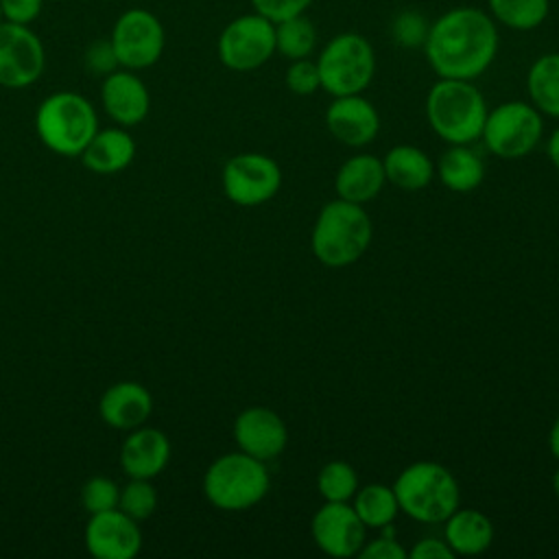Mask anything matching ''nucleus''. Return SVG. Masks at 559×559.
<instances>
[{"instance_id":"nucleus-17","label":"nucleus","mask_w":559,"mask_h":559,"mask_svg":"<svg viewBox=\"0 0 559 559\" xmlns=\"http://www.w3.org/2000/svg\"><path fill=\"white\" fill-rule=\"evenodd\" d=\"M100 103L105 114L124 129L140 124L151 109V96L144 81L135 70L127 68H118L103 79Z\"/></svg>"},{"instance_id":"nucleus-7","label":"nucleus","mask_w":559,"mask_h":559,"mask_svg":"<svg viewBox=\"0 0 559 559\" xmlns=\"http://www.w3.org/2000/svg\"><path fill=\"white\" fill-rule=\"evenodd\" d=\"M321 87L332 96L362 94L376 76V52L367 37L338 33L317 57Z\"/></svg>"},{"instance_id":"nucleus-34","label":"nucleus","mask_w":559,"mask_h":559,"mask_svg":"<svg viewBox=\"0 0 559 559\" xmlns=\"http://www.w3.org/2000/svg\"><path fill=\"white\" fill-rule=\"evenodd\" d=\"M382 533L373 539H365L362 548L358 550L360 559H406L408 550L395 539L391 524L380 528Z\"/></svg>"},{"instance_id":"nucleus-38","label":"nucleus","mask_w":559,"mask_h":559,"mask_svg":"<svg viewBox=\"0 0 559 559\" xmlns=\"http://www.w3.org/2000/svg\"><path fill=\"white\" fill-rule=\"evenodd\" d=\"M408 557L413 559H454L456 555L452 552V548L445 544V539H439V537H424L419 539Z\"/></svg>"},{"instance_id":"nucleus-29","label":"nucleus","mask_w":559,"mask_h":559,"mask_svg":"<svg viewBox=\"0 0 559 559\" xmlns=\"http://www.w3.org/2000/svg\"><path fill=\"white\" fill-rule=\"evenodd\" d=\"M358 489V474L347 461H330L317 474V491L325 502H349Z\"/></svg>"},{"instance_id":"nucleus-39","label":"nucleus","mask_w":559,"mask_h":559,"mask_svg":"<svg viewBox=\"0 0 559 559\" xmlns=\"http://www.w3.org/2000/svg\"><path fill=\"white\" fill-rule=\"evenodd\" d=\"M546 151H548V157H550L552 166L559 170V127L550 133V140H548Z\"/></svg>"},{"instance_id":"nucleus-37","label":"nucleus","mask_w":559,"mask_h":559,"mask_svg":"<svg viewBox=\"0 0 559 559\" xmlns=\"http://www.w3.org/2000/svg\"><path fill=\"white\" fill-rule=\"evenodd\" d=\"M44 0H0L4 22L31 26L41 13Z\"/></svg>"},{"instance_id":"nucleus-2","label":"nucleus","mask_w":559,"mask_h":559,"mask_svg":"<svg viewBox=\"0 0 559 559\" xmlns=\"http://www.w3.org/2000/svg\"><path fill=\"white\" fill-rule=\"evenodd\" d=\"M373 238V225L360 203L334 199L325 203L312 225L314 258L330 269H343L362 258Z\"/></svg>"},{"instance_id":"nucleus-42","label":"nucleus","mask_w":559,"mask_h":559,"mask_svg":"<svg viewBox=\"0 0 559 559\" xmlns=\"http://www.w3.org/2000/svg\"><path fill=\"white\" fill-rule=\"evenodd\" d=\"M0 22H4V17H2V9H0Z\"/></svg>"},{"instance_id":"nucleus-32","label":"nucleus","mask_w":559,"mask_h":559,"mask_svg":"<svg viewBox=\"0 0 559 559\" xmlns=\"http://www.w3.org/2000/svg\"><path fill=\"white\" fill-rule=\"evenodd\" d=\"M118 500H120V487L107 476H92L81 487V504L90 515L118 509Z\"/></svg>"},{"instance_id":"nucleus-10","label":"nucleus","mask_w":559,"mask_h":559,"mask_svg":"<svg viewBox=\"0 0 559 559\" xmlns=\"http://www.w3.org/2000/svg\"><path fill=\"white\" fill-rule=\"evenodd\" d=\"M109 41L120 68L144 70L159 61L166 46V33L155 13L133 7L118 15Z\"/></svg>"},{"instance_id":"nucleus-11","label":"nucleus","mask_w":559,"mask_h":559,"mask_svg":"<svg viewBox=\"0 0 559 559\" xmlns=\"http://www.w3.org/2000/svg\"><path fill=\"white\" fill-rule=\"evenodd\" d=\"M221 183L231 203L255 207L280 192L282 170L277 162L264 153H238L223 166Z\"/></svg>"},{"instance_id":"nucleus-19","label":"nucleus","mask_w":559,"mask_h":559,"mask_svg":"<svg viewBox=\"0 0 559 559\" xmlns=\"http://www.w3.org/2000/svg\"><path fill=\"white\" fill-rule=\"evenodd\" d=\"M170 459L168 437L148 426L133 428L120 448V465L129 478H155Z\"/></svg>"},{"instance_id":"nucleus-26","label":"nucleus","mask_w":559,"mask_h":559,"mask_svg":"<svg viewBox=\"0 0 559 559\" xmlns=\"http://www.w3.org/2000/svg\"><path fill=\"white\" fill-rule=\"evenodd\" d=\"M352 507L367 528L378 531L393 524L400 513L393 487L382 483H369L365 487H358L352 498Z\"/></svg>"},{"instance_id":"nucleus-16","label":"nucleus","mask_w":559,"mask_h":559,"mask_svg":"<svg viewBox=\"0 0 559 559\" xmlns=\"http://www.w3.org/2000/svg\"><path fill=\"white\" fill-rule=\"evenodd\" d=\"M234 439L238 450L266 463L284 452L288 428L275 411L266 406H249L234 421Z\"/></svg>"},{"instance_id":"nucleus-41","label":"nucleus","mask_w":559,"mask_h":559,"mask_svg":"<svg viewBox=\"0 0 559 559\" xmlns=\"http://www.w3.org/2000/svg\"><path fill=\"white\" fill-rule=\"evenodd\" d=\"M552 491H555L557 498H559V467H557L555 474H552Z\"/></svg>"},{"instance_id":"nucleus-33","label":"nucleus","mask_w":559,"mask_h":559,"mask_svg":"<svg viewBox=\"0 0 559 559\" xmlns=\"http://www.w3.org/2000/svg\"><path fill=\"white\" fill-rule=\"evenodd\" d=\"M286 87L297 94V96H310L317 90H321V79H319V68L317 61L306 59H295L284 74Z\"/></svg>"},{"instance_id":"nucleus-14","label":"nucleus","mask_w":559,"mask_h":559,"mask_svg":"<svg viewBox=\"0 0 559 559\" xmlns=\"http://www.w3.org/2000/svg\"><path fill=\"white\" fill-rule=\"evenodd\" d=\"M85 548L96 559H133L142 548L140 522L120 509L94 513L85 526Z\"/></svg>"},{"instance_id":"nucleus-12","label":"nucleus","mask_w":559,"mask_h":559,"mask_svg":"<svg viewBox=\"0 0 559 559\" xmlns=\"http://www.w3.org/2000/svg\"><path fill=\"white\" fill-rule=\"evenodd\" d=\"M46 68L39 35L26 24L0 22V85L22 90L33 85Z\"/></svg>"},{"instance_id":"nucleus-25","label":"nucleus","mask_w":559,"mask_h":559,"mask_svg":"<svg viewBox=\"0 0 559 559\" xmlns=\"http://www.w3.org/2000/svg\"><path fill=\"white\" fill-rule=\"evenodd\" d=\"M526 94L539 114L559 118V52H546L531 63Z\"/></svg>"},{"instance_id":"nucleus-30","label":"nucleus","mask_w":559,"mask_h":559,"mask_svg":"<svg viewBox=\"0 0 559 559\" xmlns=\"http://www.w3.org/2000/svg\"><path fill=\"white\" fill-rule=\"evenodd\" d=\"M118 509L133 518L135 522H142L151 518L157 509V491L151 485L148 478H131L122 489H120V500Z\"/></svg>"},{"instance_id":"nucleus-24","label":"nucleus","mask_w":559,"mask_h":559,"mask_svg":"<svg viewBox=\"0 0 559 559\" xmlns=\"http://www.w3.org/2000/svg\"><path fill=\"white\" fill-rule=\"evenodd\" d=\"M435 175L452 192H472L483 183L485 164L469 144H450L441 153Z\"/></svg>"},{"instance_id":"nucleus-3","label":"nucleus","mask_w":559,"mask_h":559,"mask_svg":"<svg viewBox=\"0 0 559 559\" xmlns=\"http://www.w3.org/2000/svg\"><path fill=\"white\" fill-rule=\"evenodd\" d=\"M393 493L400 513L421 524H439L461 507L456 476L435 461H415L406 465L393 483Z\"/></svg>"},{"instance_id":"nucleus-15","label":"nucleus","mask_w":559,"mask_h":559,"mask_svg":"<svg viewBox=\"0 0 559 559\" xmlns=\"http://www.w3.org/2000/svg\"><path fill=\"white\" fill-rule=\"evenodd\" d=\"M325 127L341 144L360 148L376 140L380 131V114L362 94L334 96L325 109Z\"/></svg>"},{"instance_id":"nucleus-20","label":"nucleus","mask_w":559,"mask_h":559,"mask_svg":"<svg viewBox=\"0 0 559 559\" xmlns=\"http://www.w3.org/2000/svg\"><path fill=\"white\" fill-rule=\"evenodd\" d=\"M382 159L371 153H358L347 157L334 175V190L338 199L352 203H367L376 199L384 186Z\"/></svg>"},{"instance_id":"nucleus-9","label":"nucleus","mask_w":559,"mask_h":559,"mask_svg":"<svg viewBox=\"0 0 559 559\" xmlns=\"http://www.w3.org/2000/svg\"><path fill=\"white\" fill-rule=\"evenodd\" d=\"M216 52L227 70H258L275 55V24L258 11L238 15L221 31Z\"/></svg>"},{"instance_id":"nucleus-23","label":"nucleus","mask_w":559,"mask_h":559,"mask_svg":"<svg viewBox=\"0 0 559 559\" xmlns=\"http://www.w3.org/2000/svg\"><path fill=\"white\" fill-rule=\"evenodd\" d=\"M384 177L400 190L415 192L426 188L435 177V164L430 157L411 144H397L382 157Z\"/></svg>"},{"instance_id":"nucleus-21","label":"nucleus","mask_w":559,"mask_h":559,"mask_svg":"<svg viewBox=\"0 0 559 559\" xmlns=\"http://www.w3.org/2000/svg\"><path fill=\"white\" fill-rule=\"evenodd\" d=\"M83 166L96 175H114L124 170L135 157V142L124 127L96 131L79 155Z\"/></svg>"},{"instance_id":"nucleus-1","label":"nucleus","mask_w":559,"mask_h":559,"mask_svg":"<svg viewBox=\"0 0 559 559\" xmlns=\"http://www.w3.org/2000/svg\"><path fill=\"white\" fill-rule=\"evenodd\" d=\"M498 26L476 7H452L430 22L426 59L439 79L474 81L498 55Z\"/></svg>"},{"instance_id":"nucleus-5","label":"nucleus","mask_w":559,"mask_h":559,"mask_svg":"<svg viewBox=\"0 0 559 559\" xmlns=\"http://www.w3.org/2000/svg\"><path fill=\"white\" fill-rule=\"evenodd\" d=\"M35 131L52 153L76 157L98 131V116L94 105L79 92H55L39 103Z\"/></svg>"},{"instance_id":"nucleus-13","label":"nucleus","mask_w":559,"mask_h":559,"mask_svg":"<svg viewBox=\"0 0 559 559\" xmlns=\"http://www.w3.org/2000/svg\"><path fill=\"white\" fill-rule=\"evenodd\" d=\"M310 533L317 548L336 559L358 555L367 539V526L347 502H325L319 507L312 515Z\"/></svg>"},{"instance_id":"nucleus-22","label":"nucleus","mask_w":559,"mask_h":559,"mask_svg":"<svg viewBox=\"0 0 559 559\" xmlns=\"http://www.w3.org/2000/svg\"><path fill=\"white\" fill-rule=\"evenodd\" d=\"M443 524H445L443 539L454 555L474 557L485 552L493 542V524L478 509L459 507L443 520Z\"/></svg>"},{"instance_id":"nucleus-18","label":"nucleus","mask_w":559,"mask_h":559,"mask_svg":"<svg viewBox=\"0 0 559 559\" xmlns=\"http://www.w3.org/2000/svg\"><path fill=\"white\" fill-rule=\"evenodd\" d=\"M153 413L148 389L133 380H122L105 389L98 400L100 419L116 430H133L144 426Z\"/></svg>"},{"instance_id":"nucleus-8","label":"nucleus","mask_w":559,"mask_h":559,"mask_svg":"<svg viewBox=\"0 0 559 559\" xmlns=\"http://www.w3.org/2000/svg\"><path fill=\"white\" fill-rule=\"evenodd\" d=\"M544 135L542 114L524 100H507L487 111L483 124L485 146L502 159L526 157Z\"/></svg>"},{"instance_id":"nucleus-35","label":"nucleus","mask_w":559,"mask_h":559,"mask_svg":"<svg viewBox=\"0 0 559 559\" xmlns=\"http://www.w3.org/2000/svg\"><path fill=\"white\" fill-rule=\"evenodd\" d=\"M85 68H87V72H92L96 76H103V79L120 68V63L116 59V52H114V46H111L109 39H96V41H92L87 46V50H85Z\"/></svg>"},{"instance_id":"nucleus-4","label":"nucleus","mask_w":559,"mask_h":559,"mask_svg":"<svg viewBox=\"0 0 559 559\" xmlns=\"http://www.w3.org/2000/svg\"><path fill=\"white\" fill-rule=\"evenodd\" d=\"M487 103L474 81L439 79L426 96L430 129L448 144H472L480 138Z\"/></svg>"},{"instance_id":"nucleus-31","label":"nucleus","mask_w":559,"mask_h":559,"mask_svg":"<svg viewBox=\"0 0 559 559\" xmlns=\"http://www.w3.org/2000/svg\"><path fill=\"white\" fill-rule=\"evenodd\" d=\"M430 22L417 9H402L389 24V35L400 48H424Z\"/></svg>"},{"instance_id":"nucleus-36","label":"nucleus","mask_w":559,"mask_h":559,"mask_svg":"<svg viewBox=\"0 0 559 559\" xmlns=\"http://www.w3.org/2000/svg\"><path fill=\"white\" fill-rule=\"evenodd\" d=\"M253 11L269 17L273 24L301 15L314 0H249Z\"/></svg>"},{"instance_id":"nucleus-40","label":"nucleus","mask_w":559,"mask_h":559,"mask_svg":"<svg viewBox=\"0 0 559 559\" xmlns=\"http://www.w3.org/2000/svg\"><path fill=\"white\" fill-rule=\"evenodd\" d=\"M548 448L552 452V456L559 461V417L552 421L550 432H548Z\"/></svg>"},{"instance_id":"nucleus-27","label":"nucleus","mask_w":559,"mask_h":559,"mask_svg":"<svg viewBox=\"0 0 559 559\" xmlns=\"http://www.w3.org/2000/svg\"><path fill=\"white\" fill-rule=\"evenodd\" d=\"M487 9L493 22L526 33L546 22L550 0H487Z\"/></svg>"},{"instance_id":"nucleus-6","label":"nucleus","mask_w":559,"mask_h":559,"mask_svg":"<svg viewBox=\"0 0 559 559\" xmlns=\"http://www.w3.org/2000/svg\"><path fill=\"white\" fill-rule=\"evenodd\" d=\"M271 476L264 461L238 450L210 463L203 474V493L221 511H247L264 500Z\"/></svg>"},{"instance_id":"nucleus-28","label":"nucleus","mask_w":559,"mask_h":559,"mask_svg":"<svg viewBox=\"0 0 559 559\" xmlns=\"http://www.w3.org/2000/svg\"><path fill=\"white\" fill-rule=\"evenodd\" d=\"M317 46V28L306 13L275 24V52L295 61L306 59Z\"/></svg>"}]
</instances>
